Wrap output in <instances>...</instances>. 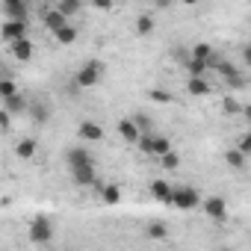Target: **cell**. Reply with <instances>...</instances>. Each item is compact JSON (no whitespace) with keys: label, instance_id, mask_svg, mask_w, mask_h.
Returning a JSON list of instances; mask_svg holds the SVG:
<instances>
[{"label":"cell","instance_id":"1","mask_svg":"<svg viewBox=\"0 0 251 251\" xmlns=\"http://www.w3.org/2000/svg\"><path fill=\"white\" fill-rule=\"evenodd\" d=\"M100 77H103V62H100V59H89V62H83L80 71H77V86H80V89H92V86L100 83Z\"/></svg>","mask_w":251,"mask_h":251},{"label":"cell","instance_id":"25","mask_svg":"<svg viewBox=\"0 0 251 251\" xmlns=\"http://www.w3.org/2000/svg\"><path fill=\"white\" fill-rule=\"evenodd\" d=\"M216 68H219V74L225 77V80H233V77H242V71L233 65V62H227V59H222V62H216Z\"/></svg>","mask_w":251,"mask_h":251},{"label":"cell","instance_id":"7","mask_svg":"<svg viewBox=\"0 0 251 251\" xmlns=\"http://www.w3.org/2000/svg\"><path fill=\"white\" fill-rule=\"evenodd\" d=\"M0 36H3L9 45L18 42V39H27V21H6L0 27Z\"/></svg>","mask_w":251,"mask_h":251},{"label":"cell","instance_id":"12","mask_svg":"<svg viewBox=\"0 0 251 251\" xmlns=\"http://www.w3.org/2000/svg\"><path fill=\"white\" fill-rule=\"evenodd\" d=\"M9 50H12V56H15L18 62H30V59H33V42H30V39H18V42H12Z\"/></svg>","mask_w":251,"mask_h":251},{"label":"cell","instance_id":"14","mask_svg":"<svg viewBox=\"0 0 251 251\" xmlns=\"http://www.w3.org/2000/svg\"><path fill=\"white\" fill-rule=\"evenodd\" d=\"M71 177H74V183H77V186H92V183H95V166L74 169V172H71Z\"/></svg>","mask_w":251,"mask_h":251},{"label":"cell","instance_id":"27","mask_svg":"<svg viewBox=\"0 0 251 251\" xmlns=\"http://www.w3.org/2000/svg\"><path fill=\"white\" fill-rule=\"evenodd\" d=\"M130 121H133V124H136V130H139V133H142V136H151V118H148V115H145V112H139V115H133V118H130Z\"/></svg>","mask_w":251,"mask_h":251},{"label":"cell","instance_id":"33","mask_svg":"<svg viewBox=\"0 0 251 251\" xmlns=\"http://www.w3.org/2000/svg\"><path fill=\"white\" fill-rule=\"evenodd\" d=\"M9 124H12V115L0 106V130H9Z\"/></svg>","mask_w":251,"mask_h":251},{"label":"cell","instance_id":"2","mask_svg":"<svg viewBox=\"0 0 251 251\" xmlns=\"http://www.w3.org/2000/svg\"><path fill=\"white\" fill-rule=\"evenodd\" d=\"M169 204H175L177 210H195V207H201V195L192 186H172Z\"/></svg>","mask_w":251,"mask_h":251},{"label":"cell","instance_id":"29","mask_svg":"<svg viewBox=\"0 0 251 251\" xmlns=\"http://www.w3.org/2000/svg\"><path fill=\"white\" fill-rule=\"evenodd\" d=\"M12 95H18V86H15V80L12 77H3V80H0V98H12Z\"/></svg>","mask_w":251,"mask_h":251},{"label":"cell","instance_id":"17","mask_svg":"<svg viewBox=\"0 0 251 251\" xmlns=\"http://www.w3.org/2000/svg\"><path fill=\"white\" fill-rule=\"evenodd\" d=\"M189 59H198V62H207V65H210V59H213V48H210L207 42H198V45L192 48Z\"/></svg>","mask_w":251,"mask_h":251},{"label":"cell","instance_id":"9","mask_svg":"<svg viewBox=\"0 0 251 251\" xmlns=\"http://www.w3.org/2000/svg\"><path fill=\"white\" fill-rule=\"evenodd\" d=\"M27 3L24 0H6L3 3V15H6V21H27Z\"/></svg>","mask_w":251,"mask_h":251},{"label":"cell","instance_id":"30","mask_svg":"<svg viewBox=\"0 0 251 251\" xmlns=\"http://www.w3.org/2000/svg\"><path fill=\"white\" fill-rule=\"evenodd\" d=\"M222 109H225L227 115H236V112H242V106H239V100H236L233 95H227V98L222 100Z\"/></svg>","mask_w":251,"mask_h":251},{"label":"cell","instance_id":"15","mask_svg":"<svg viewBox=\"0 0 251 251\" xmlns=\"http://www.w3.org/2000/svg\"><path fill=\"white\" fill-rule=\"evenodd\" d=\"M186 92H189L192 98H207V95H210V83H207L204 77H198V80H189V83H186Z\"/></svg>","mask_w":251,"mask_h":251},{"label":"cell","instance_id":"37","mask_svg":"<svg viewBox=\"0 0 251 251\" xmlns=\"http://www.w3.org/2000/svg\"><path fill=\"white\" fill-rule=\"evenodd\" d=\"M222 251H233V248H222Z\"/></svg>","mask_w":251,"mask_h":251},{"label":"cell","instance_id":"35","mask_svg":"<svg viewBox=\"0 0 251 251\" xmlns=\"http://www.w3.org/2000/svg\"><path fill=\"white\" fill-rule=\"evenodd\" d=\"M95 9H112V3H106V0H95Z\"/></svg>","mask_w":251,"mask_h":251},{"label":"cell","instance_id":"4","mask_svg":"<svg viewBox=\"0 0 251 251\" xmlns=\"http://www.w3.org/2000/svg\"><path fill=\"white\" fill-rule=\"evenodd\" d=\"M139 151L154 154V157H163V154H169V151H172V139H169V136H160V133L142 136V139H139Z\"/></svg>","mask_w":251,"mask_h":251},{"label":"cell","instance_id":"8","mask_svg":"<svg viewBox=\"0 0 251 251\" xmlns=\"http://www.w3.org/2000/svg\"><path fill=\"white\" fill-rule=\"evenodd\" d=\"M77 133H80V139L83 142H100L103 139V127H100V124L98 121H80V127H77Z\"/></svg>","mask_w":251,"mask_h":251},{"label":"cell","instance_id":"28","mask_svg":"<svg viewBox=\"0 0 251 251\" xmlns=\"http://www.w3.org/2000/svg\"><path fill=\"white\" fill-rule=\"evenodd\" d=\"M169 236V227L163 222H151L148 225V239H166Z\"/></svg>","mask_w":251,"mask_h":251},{"label":"cell","instance_id":"24","mask_svg":"<svg viewBox=\"0 0 251 251\" xmlns=\"http://www.w3.org/2000/svg\"><path fill=\"white\" fill-rule=\"evenodd\" d=\"M207 62H198V59H186V71H189V80H198V77H204L207 74Z\"/></svg>","mask_w":251,"mask_h":251},{"label":"cell","instance_id":"19","mask_svg":"<svg viewBox=\"0 0 251 251\" xmlns=\"http://www.w3.org/2000/svg\"><path fill=\"white\" fill-rule=\"evenodd\" d=\"M151 195H154L157 201H166V204H169V198H172V183L154 180V183H151Z\"/></svg>","mask_w":251,"mask_h":251},{"label":"cell","instance_id":"5","mask_svg":"<svg viewBox=\"0 0 251 251\" xmlns=\"http://www.w3.org/2000/svg\"><path fill=\"white\" fill-rule=\"evenodd\" d=\"M201 207H204V216L213 219V222H225V219H227V201H225L222 195L201 198Z\"/></svg>","mask_w":251,"mask_h":251},{"label":"cell","instance_id":"11","mask_svg":"<svg viewBox=\"0 0 251 251\" xmlns=\"http://www.w3.org/2000/svg\"><path fill=\"white\" fill-rule=\"evenodd\" d=\"M36 154H39V142L33 136H24L21 142H15V157L18 160H33Z\"/></svg>","mask_w":251,"mask_h":251},{"label":"cell","instance_id":"6","mask_svg":"<svg viewBox=\"0 0 251 251\" xmlns=\"http://www.w3.org/2000/svg\"><path fill=\"white\" fill-rule=\"evenodd\" d=\"M65 163H68V169H71V172H74V169H83V166H95L92 154H89L83 145H74V148H68V154H65Z\"/></svg>","mask_w":251,"mask_h":251},{"label":"cell","instance_id":"31","mask_svg":"<svg viewBox=\"0 0 251 251\" xmlns=\"http://www.w3.org/2000/svg\"><path fill=\"white\" fill-rule=\"evenodd\" d=\"M148 98H151L154 103H172V95H169L166 89H151V92H148Z\"/></svg>","mask_w":251,"mask_h":251},{"label":"cell","instance_id":"3","mask_svg":"<svg viewBox=\"0 0 251 251\" xmlns=\"http://www.w3.org/2000/svg\"><path fill=\"white\" fill-rule=\"evenodd\" d=\"M30 239L36 242V245H45V242H50L53 239V222L48 219V216H33V222H30Z\"/></svg>","mask_w":251,"mask_h":251},{"label":"cell","instance_id":"18","mask_svg":"<svg viewBox=\"0 0 251 251\" xmlns=\"http://www.w3.org/2000/svg\"><path fill=\"white\" fill-rule=\"evenodd\" d=\"M3 109L15 118L18 112H24V109H27V100H24L21 95H12V98H6V100H3Z\"/></svg>","mask_w":251,"mask_h":251},{"label":"cell","instance_id":"23","mask_svg":"<svg viewBox=\"0 0 251 251\" xmlns=\"http://www.w3.org/2000/svg\"><path fill=\"white\" fill-rule=\"evenodd\" d=\"M157 163L163 166V169H169V172H175V169H180V154L172 148L169 154H163V157H157Z\"/></svg>","mask_w":251,"mask_h":251},{"label":"cell","instance_id":"22","mask_svg":"<svg viewBox=\"0 0 251 251\" xmlns=\"http://www.w3.org/2000/svg\"><path fill=\"white\" fill-rule=\"evenodd\" d=\"M100 201H103V204H109V207H112V204H118V201H121V189H118L115 183H106V186L100 189Z\"/></svg>","mask_w":251,"mask_h":251},{"label":"cell","instance_id":"34","mask_svg":"<svg viewBox=\"0 0 251 251\" xmlns=\"http://www.w3.org/2000/svg\"><path fill=\"white\" fill-rule=\"evenodd\" d=\"M36 121H48V106H36Z\"/></svg>","mask_w":251,"mask_h":251},{"label":"cell","instance_id":"36","mask_svg":"<svg viewBox=\"0 0 251 251\" xmlns=\"http://www.w3.org/2000/svg\"><path fill=\"white\" fill-rule=\"evenodd\" d=\"M3 77H6V71H3V65H0V80H3Z\"/></svg>","mask_w":251,"mask_h":251},{"label":"cell","instance_id":"21","mask_svg":"<svg viewBox=\"0 0 251 251\" xmlns=\"http://www.w3.org/2000/svg\"><path fill=\"white\" fill-rule=\"evenodd\" d=\"M154 27H157L154 15H148V12H145V15H139V18H136V33H139V36H151V33H154Z\"/></svg>","mask_w":251,"mask_h":251},{"label":"cell","instance_id":"20","mask_svg":"<svg viewBox=\"0 0 251 251\" xmlns=\"http://www.w3.org/2000/svg\"><path fill=\"white\" fill-rule=\"evenodd\" d=\"M53 9H56V12L68 21L71 15H77V12H80V3H77V0H59V3H56Z\"/></svg>","mask_w":251,"mask_h":251},{"label":"cell","instance_id":"13","mask_svg":"<svg viewBox=\"0 0 251 251\" xmlns=\"http://www.w3.org/2000/svg\"><path fill=\"white\" fill-rule=\"evenodd\" d=\"M42 21H45V27H48L50 33H56V30H62V27L68 24V21H65V18H62V15H59V12L53 9V6H50V9H48L45 15H42Z\"/></svg>","mask_w":251,"mask_h":251},{"label":"cell","instance_id":"10","mask_svg":"<svg viewBox=\"0 0 251 251\" xmlns=\"http://www.w3.org/2000/svg\"><path fill=\"white\" fill-rule=\"evenodd\" d=\"M118 136H121L124 142H130V145H139V139H142V133L136 130V124H133L130 118H121V121H118Z\"/></svg>","mask_w":251,"mask_h":251},{"label":"cell","instance_id":"16","mask_svg":"<svg viewBox=\"0 0 251 251\" xmlns=\"http://www.w3.org/2000/svg\"><path fill=\"white\" fill-rule=\"evenodd\" d=\"M53 36H56V42H59V45H74L80 33H77V27H74V24H65V27H62V30H56Z\"/></svg>","mask_w":251,"mask_h":251},{"label":"cell","instance_id":"32","mask_svg":"<svg viewBox=\"0 0 251 251\" xmlns=\"http://www.w3.org/2000/svg\"><path fill=\"white\" fill-rule=\"evenodd\" d=\"M236 151H239L242 157H248V154H251V136H248V133H242V136L236 139Z\"/></svg>","mask_w":251,"mask_h":251},{"label":"cell","instance_id":"26","mask_svg":"<svg viewBox=\"0 0 251 251\" xmlns=\"http://www.w3.org/2000/svg\"><path fill=\"white\" fill-rule=\"evenodd\" d=\"M225 160H227V166H230L233 172H242V169H245V160H248V157H242V154H239L236 148H230V151L225 154Z\"/></svg>","mask_w":251,"mask_h":251}]
</instances>
